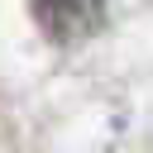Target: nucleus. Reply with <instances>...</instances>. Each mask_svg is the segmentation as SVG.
I'll return each mask as SVG.
<instances>
[{
	"instance_id": "nucleus-1",
	"label": "nucleus",
	"mask_w": 153,
	"mask_h": 153,
	"mask_svg": "<svg viewBox=\"0 0 153 153\" xmlns=\"http://www.w3.org/2000/svg\"><path fill=\"white\" fill-rule=\"evenodd\" d=\"M33 19L53 43H86L105 29V0H33Z\"/></svg>"
}]
</instances>
